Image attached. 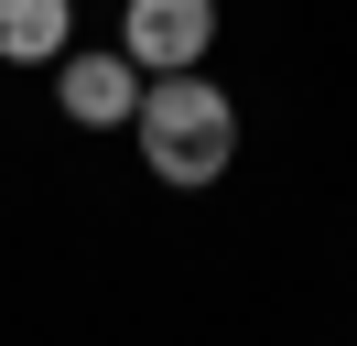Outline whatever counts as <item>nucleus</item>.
Wrapping results in <instances>:
<instances>
[{"label": "nucleus", "instance_id": "f257e3e1", "mask_svg": "<svg viewBox=\"0 0 357 346\" xmlns=\"http://www.w3.org/2000/svg\"><path fill=\"white\" fill-rule=\"evenodd\" d=\"M130 130H141V163H152L174 195L217 184V173L238 163V98L206 86V76H152L141 108H130Z\"/></svg>", "mask_w": 357, "mask_h": 346}, {"label": "nucleus", "instance_id": "f03ea898", "mask_svg": "<svg viewBox=\"0 0 357 346\" xmlns=\"http://www.w3.org/2000/svg\"><path fill=\"white\" fill-rule=\"evenodd\" d=\"M217 43V0H119V54L141 76H195Z\"/></svg>", "mask_w": 357, "mask_h": 346}, {"label": "nucleus", "instance_id": "7ed1b4c3", "mask_svg": "<svg viewBox=\"0 0 357 346\" xmlns=\"http://www.w3.org/2000/svg\"><path fill=\"white\" fill-rule=\"evenodd\" d=\"M141 86H152V76H141V65L109 43V54H76L66 76H54V98H66V119H76V130H130Z\"/></svg>", "mask_w": 357, "mask_h": 346}, {"label": "nucleus", "instance_id": "20e7f679", "mask_svg": "<svg viewBox=\"0 0 357 346\" xmlns=\"http://www.w3.org/2000/svg\"><path fill=\"white\" fill-rule=\"evenodd\" d=\"M76 33V0H0V65H54Z\"/></svg>", "mask_w": 357, "mask_h": 346}]
</instances>
